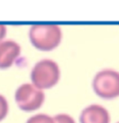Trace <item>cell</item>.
Listing matches in <instances>:
<instances>
[{
	"label": "cell",
	"instance_id": "1",
	"mask_svg": "<svg viewBox=\"0 0 119 123\" xmlns=\"http://www.w3.org/2000/svg\"><path fill=\"white\" fill-rule=\"evenodd\" d=\"M29 38L36 49L49 51L61 41V30L56 24H35L29 30Z\"/></svg>",
	"mask_w": 119,
	"mask_h": 123
},
{
	"label": "cell",
	"instance_id": "2",
	"mask_svg": "<svg viewBox=\"0 0 119 123\" xmlns=\"http://www.w3.org/2000/svg\"><path fill=\"white\" fill-rule=\"evenodd\" d=\"M60 77L58 63L49 59L37 62L31 72L32 84L41 91L54 87L60 80Z\"/></svg>",
	"mask_w": 119,
	"mask_h": 123
},
{
	"label": "cell",
	"instance_id": "3",
	"mask_svg": "<svg viewBox=\"0 0 119 123\" xmlns=\"http://www.w3.org/2000/svg\"><path fill=\"white\" fill-rule=\"evenodd\" d=\"M92 86L99 97L114 99L119 96V73L111 69L100 71L94 77Z\"/></svg>",
	"mask_w": 119,
	"mask_h": 123
},
{
	"label": "cell",
	"instance_id": "4",
	"mask_svg": "<svg viewBox=\"0 0 119 123\" xmlns=\"http://www.w3.org/2000/svg\"><path fill=\"white\" fill-rule=\"evenodd\" d=\"M45 93L31 83H23L15 92V102L22 111L32 112L42 106Z\"/></svg>",
	"mask_w": 119,
	"mask_h": 123
},
{
	"label": "cell",
	"instance_id": "5",
	"mask_svg": "<svg viewBox=\"0 0 119 123\" xmlns=\"http://www.w3.org/2000/svg\"><path fill=\"white\" fill-rule=\"evenodd\" d=\"M21 46L14 40L7 39L0 43V69H7L14 64L21 54Z\"/></svg>",
	"mask_w": 119,
	"mask_h": 123
},
{
	"label": "cell",
	"instance_id": "6",
	"mask_svg": "<svg viewBox=\"0 0 119 123\" xmlns=\"http://www.w3.org/2000/svg\"><path fill=\"white\" fill-rule=\"evenodd\" d=\"M80 123H110V115L103 106L91 105L82 111Z\"/></svg>",
	"mask_w": 119,
	"mask_h": 123
},
{
	"label": "cell",
	"instance_id": "7",
	"mask_svg": "<svg viewBox=\"0 0 119 123\" xmlns=\"http://www.w3.org/2000/svg\"><path fill=\"white\" fill-rule=\"evenodd\" d=\"M26 123H54L53 117L46 114H37L28 118Z\"/></svg>",
	"mask_w": 119,
	"mask_h": 123
},
{
	"label": "cell",
	"instance_id": "8",
	"mask_svg": "<svg viewBox=\"0 0 119 123\" xmlns=\"http://www.w3.org/2000/svg\"><path fill=\"white\" fill-rule=\"evenodd\" d=\"M8 113V103L7 98L0 94V121L4 120Z\"/></svg>",
	"mask_w": 119,
	"mask_h": 123
},
{
	"label": "cell",
	"instance_id": "9",
	"mask_svg": "<svg viewBox=\"0 0 119 123\" xmlns=\"http://www.w3.org/2000/svg\"><path fill=\"white\" fill-rule=\"evenodd\" d=\"M54 123H75L72 117L66 114H59L53 117Z\"/></svg>",
	"mask_w": 119,
	"mask_h": 123
},
{
	"label": "cell",
	"instance_id": "10",
	"mask_svg": "<svg viewBox=\"0 0 119 123\" xmlns=\"http://www.w3.org/2000/svg\"><path fill=\"white\" fill-rule=\"evenodd\" d=\"M7 36V26L4 24H0V43L5 40Z\"/></svg>",
	"mask_w": 119,
	"mask_h": 123
},
{
	"label": "cell",
	"instance_id": "11",
	"mask_svg": "<svg viewBox=\"0 0 119 123\" xmlns=\"http://www.w3.org/2000/svg\"><path fill=\"white\" fill-rule=\"evenodd\" d=\"M117 123H119V122H117Z\"/></svg>",
	"mask_w": 119,
	"mask_h": 123
}]
</instances>
